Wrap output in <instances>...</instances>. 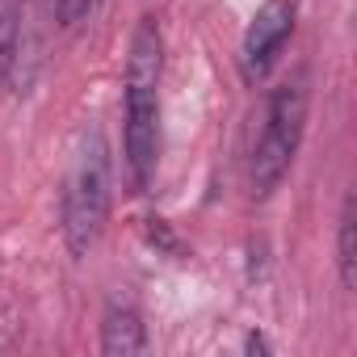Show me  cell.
<instances>
[{"instance_id": "obj_1", "label": "cell", "mask_w": 357, "mask_h": 357, "mask_svg": "<svg viewBox=\"0 0 357 357\" xmlns=\"http://www.w3.org/2000/svg\"><path fill=\"white\" fill-rule=\"evenodd\" d=\"M160 76H164V34L160 22L147 13L139 17L126 51L122 76V155L130 168L135 190H147L160 160Z\"/></svg>"}, {"instance_id": "obj_2", "label": "cell", "mask_w": 357, "mask_h": 357, "mask_svg": "<svg viewBox=\"0 0 357 357\" xmlns=\"http://www.w3.org/2000/svg\"><path fill=\"white\" fill-rule=\"evenodd\" d=\"M114 202V176H109V147L101 130H84L72 172L63 181V240L68 252L80 261L97 248Z\"/></svg>"}, {"instance_id": "obj_3", "label": "cell", "mask_w": 357, "mask_h": 357, "mask_svg": "<svg viewBox=\"0 0 357 357\" xmlns=\"http://www.w3.org/2000/svg\"><path fill=\"white\" fill-rule=\"evenodd\" d=\"M303 130H307V84L286 80L269 97L265 126H261V139H257L252 164H248V181H252L257 198H269L286 181V172L298 155V143H303Z\"/></svg>"}, {"instance_id": "obj_4", "label": "cell", "mask_w": 357, "mask_h": 357, "mask_svg": "<svg viewBox=\"0 0 357 357\" xmlns=\"http://www.w3.org/2000/svg\"><path fill=\"white\" fill-rule=\"evenodd\" d=\"M290 34H294V0H265V5L252 13L244 38H240V72H244V80H261L278 63Z\"/></svg>"}, {"instance_id": "obj_5", "label": "cell", "mask_w": 357, "mask_h": 357, "mask_svg": "<svg viewBox=\"0 0 357 357\" xmlns=\"http://www.w3.org/2000/svg\"><path fill=\"white\" fill-rule=\"evenodd\" d=\"M143 349H147V328H143L139 307L114 298L105 307V315H101V353L130 357V353H143Z\"/></svg>"}, {"instance_id": "obj_6", "label": "cell", "mask_w": 357, "mask_h": 357, "mask_svg": "<svg viewBox=\"0 0 357 357\" xmlns=\"http://www.w3.org/2000/svg\"><path fill=\"white\" fill-rule=\"evenodd\" d=\"M336 265H340V286L353 290L357 286V198H344L340 211V227H336Z\"/></svg>"}, {"instance_id": "obj_7", "label": "cell", "mask_w": 357, "mask_h": 357, "mask_svg": "<svg viewBox=\"0 0 357 357\" xmlns=\"http://www.w3.org/2000/svg\"><path fill=\"white\" fill-rule=\"evenodd\" d=\"M22 51V30H17V0H0V89L13 80Z\"/></svg>"}, {"instance_id": "obj_8", "label": "cell", "mask_w": 357, "mask_h": 357, "mask_svg": "<svg viewBox=\"0 0 357 357\" xmlns=\"http://www.w3.org/2000/svg\"><path fill=\"white\" fill-rule=\"evenodd\" d=\"M51 9H55V22H59L63 30H72V26L89 22V17L101 9V0H51Z\"/></svg>"}, {"instance_id": "obj_9", "label": "cell", "mask_w": 357, "mask_h": 357, "mask_svg": "<svg viewBox=\"0 0 357 357\" xmlns=\"http://www.w3.org/2000/svg\"><path fill=\"white\" fill-rule=\"evenodd\" d=\"M17 5H26V9H34V5H43V0H17Z\"/></svg>"}, {"instance_id": "obj_10", "label": "cell", "mask_w": 357, "mask_h": 357, "mask_svg": "<svg viewBox=\"0 0 357 357\" xmlns=\"http://www.w3.org/2000/svg\"><path fill=\"white\" fill-rule=\"evenodd\" d=\"M101 5H105V0H101Z\"/></svg>"}]
</instances>
